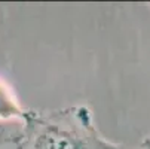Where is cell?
I'll use <instances>...</instances> for the list:
<instances>
[{
	"label": "cell",
	"instance_id": "obj_2",
	"mask_svg": "<svg viewBox=\"0 0 150 149\" xmlns=\"http://www.w3.org/2000/svg\"><path fill=\"white\" fill-rule=\"evenodd\" d=\"M27 112L21 108L19 103L15 100L12 93L0 82V119H21L24 121Z\"/></svg>",
	"mask_w": 150,
	"mask_h": 149
},
{
	"label": "cell",
	"instance_id": "obj_3",
	"mask_svg": "<svg viewBox=\"0 0 150 149\" xmlns=\"http://www.w3.org/2000/svg\"><path fill=\"white\" fill-rule=\"evenodd\" d=\"M0 149H25L24 130L3 133L0 136Z\"/></svg>",
	"mask_w": 150,
	"mask_h": 149
},
{
	"label": "cell",
	"instance_id": "obj_1",
	"mask_svg": "<svg viewBox=\"0 0 150 149\" xmlns=\"http://www.w3.org/2000/svg\"><path fill=\"white\" fill-rule=\"evenodd\" d=\"M25 149H125L105 139L86 104L51 112H27Z\"/></svg>",
	"mask_w": 150,
	"mask_h": 149
},
{
	"label": "cell",
	"instance_id": "obj_4",
	"mask_svg": "<svg viewBox=\"0 0 150 149\" xmlns=\"http://www.w3.org/2000/svg\"><path fill=\"white\" fill-rule=\"evenodd\" d=\"M135 149H150V136H147V137L140 143V146L135 148Z\"/></svg>",
	"mask_w": 150,
	"mask_h": 149
}]
</instances>
